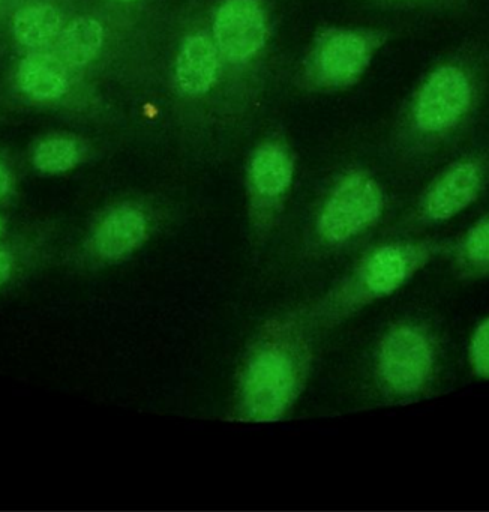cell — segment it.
Instances as JSON below:
<instances>
[{
	"instance_id": "1",
	"label": "cell",
	"mask_w": 489,
	"mask_h": 512,
	"mask_svg": "<svg viewBox=\"0 0 489 512\" xmlns=\"http://www.w3.org/2000/svg\"><path fill=\"white\" fill-rule=\"evenodd\" d=\"M489 124V34L465 38L438 56L408 97L396 131L405 157L441 160Z\"/></svg>"
},
{
	"instance_id": "2",
	"label": "cell",
	"mask_w": 489,
	"mask_h": 512,
	"mask_svg": "<svg viewBox=\"0 0 489 512\" xmlns=\"http://www.w3.org/2000/svg\"><path fill=\"white\" fill-rule=\"evenodd\" d=\"M308 331L297 314L270 319L249 344L236 383V418L269 424L285 418L311 371Z\"/></svg>"
},
{
	"instance_id": "3",
	"label": "cell",
	"mask_w": 489,
	"mask_h": 512,
	"mask_svg": "<svg viewBox=\"0 0 489 512\" xmlns=\"http://www.w3.org/2000/svg\"><path fill=\"white\" fill-rule=\"evenodd\" d=\"M447 247V242L435 239L375 245L321 299L296 314L308 329L336 328L363 308L398 292Z\"/></svg>"
},
{
	"instance_id": "4",
	"label": "cell",
	"mask_w": 489,
	"mask_h": 512,
	"mask_svg": "<svg viewBox=\"0 0 489 512\" xmlns=\"http://www.w3.org/2000/svg\"><path fill=\"white\" fill-rule=\"evenodd\" d=\"M155 212L144 203L125 200L102 209L90 220L77 244L69 248L65 265L72 271L93 272L131 260L159 233Z\"/></svg>"
},
{
	"instance_id": "5",
	"label": "cell",
	"mask_w": 489,
	"mask_h": 512,
	"mask_svg": "<svg viewBox=\"0 0 489 512\" xmlns=\"http://www.w3.org/2000/svg\"><path fill=\"white\" fill-rule=\"evenodd\" d=\"M489 184V130L444 164L423 188L414 220L423 226L446 223L467 211Z\"/></svg>"
},
{
	"instance_id": "6",
	"label": "cell",
	"mask_w": 489,
	"mask_h": 512,
	"mask_svg": "<svg viewBox=\"0 0 489 512\" xmlns=\"http://www.w3.org/2000/svg\"><path fill=\"white\" fill-rule=\"evenodd\" d=\"M386 196L380 182L366 170L345 173L324 200L314 235L324 248H341L360 238L381 220Z\"/></svg>"
},
{
	"instance_id": "7",
	"label": "cell",
	"mask_w": 489,
	"mask_h": 512,
	"mask_svg": "<svg viewBox=\"0 0 489 512\" xmlns=\"http://www.w3.org/2000/svg\"><path fill=\"white\" fill-rule=\"evenodd\" d=\"M434 370V341L425 329L413 323H396L381 337L375 353V376L390 397L419 395L431 382Z\"/></svg>"
},
{
	"instance_id": "8",
	"label": "cell",
	"mask_w": 489,
	"mask_h": 512,
	"mask_svg": "<svg viewBox=\"0 0 489 512\" xmlns=\"http://www.w3.org/2000/svg\"><path fill=\"white\" fill-rule=\"evenodd\" d=\"M381 29H339L324 31L317 38L309 71L318 85L329 89H345L356 85L375 55L389 41Z\"/></svg>"
},
{
	"instance_id": "9",
	"label": "cell",
	"mask_w": 489,
	"mask_h": 512,
	"mask_svg": "<svg viewBox=\"0 0 489 512\" xmlns=\"http://www.w3.org/2000/svg\"><path fill=\"white\" fill-rule=\"evenodd\" d=\"M293 178V160L284 146L266 143L252 155L248 170L249 223L255 247L266 244L272 235Z\"/></svg>"
},
{
	"instance_id": "10",
	"label": "cell",
	"mask_w": 489,
	"mask_h": 512,
	"mask_svg": "<svg viewBox=\"0 0 489 512\" xmlns=\"http://www.w3.org/2000/svg\"><path fill=\"white\" fill-rule=\"evenodd\" d=\"M267 38L266 14L258 0H225L213 19V41L231 62L254 58Z\"/></svg>"
},
{
	"instance_id": "11",
	"label": "cell",
	"mask_w": 489,
	"mask_h": 512,
	"mask_svg": "<svg viewBox=\"0 0 489 512\" xmlns=\"http://www.w3.org/2000/svg\"><path fill=\"white\" fill-rule=\"evenodd\" d=\"M56 230L30 227L0 239V292L20 283L48 259Z\"/></svg>"
},
{
	"instance_id": "12",
	"label": "cell",
	"mask_w": 489,
	"mask_h": 512,
	"mask_svg": "<svg viewBox=\"0 0 489 512\" xmlns=\"http://www.w3.org/2000/svg\"><path fill=\"white\" fill-rule=\"evenodd\" d=\"M219 50L206 34L186 38L176 59L174 76L180 91L186 95H203L216 82Z\"/></svg>"
},
{
	"instance_id": "13",
	"label": "cell",
	"mask_w": 489,
	"mask_h": 512,
	"mask_svg": "<svg viewBox=\"0 0 489 512\" xmlns=\"http://www.w3.org/2000/svg\"><path fill=\"white\" fill-rule=\"evenodd\" d=\"M17 80L21 91L38 101L59 100L69 88L65 65L45 53L26 56L18 67Z\"/></svg>"
},
{
	"instance_id": "14",
	"label": "cell",
	"mask_w": 489,
	"mask_h": 512,
	"mask_svg": "<svg viewBox=\"0 0 489 512\" xmlns=\"http://www.w3.org/2000/svg\"><path fill=\"white\" fill-rule=\"evenodd\" d=\"M453 269L464 280L489 277V214L477 220L453 247Z\"/></svg>"
},
{
	"instance_id": "15",
	"label": "cell",
	"mask_w": 489,
	"mask_h": 512,
	"mask_svg": "<svg viewBox=\"0 0 489 512\" xmlns=\"http://www.w3.org/2000/svg\"><path fill=\"white\" fill-rule=\"evenodd\" d=\"M104 43L101 23L89 17L74 20L60 34L59 50L63 61L72 67H84L92 62Z\"/></svg>"
},
{
	"instance_id": "16",
	"label": "cell",
	"mask_w": 489,
	"mask_h": 512,
	"mask_svg": "<svg viewBox=\"0 0 489 512\" xmlns=\"http://www.w3.org/2000/svg\"><path fill=\"white\" fill-rule=\"evenodd\" d=\"M59 13L50 5H33L14 17V34L18 43L29 49H41L59 37Z\"/></svg>"
},
{
	"instance_id": "17",
	"label": "cell",
	"mask_w": 489,
	"mask_h": 512,
	"mask_svg": "<svg viewBox=\"0 0 489 512\" xmlns=\"http://www.w3.org/2000/svg\"><path fill=\"white\" fill-rule=\"evenodd\" d=\"M81 161V148L68 137H51L36 146L32 164L44 175H63L71 172Z\"/></svg>"
},
{
	"instance_id": "18",
	"label": "cell",
	"mask_w": 489,
	"mask_h": 512,
	"mask_svg": "<svg viewBox=\"0 0 489 512\" xmlns=\"http://www.w3.org/2000/svg\"><path fill=\"white\" fill-rule=\"evenodd\" d=\"M393 2H398L405 7L417 8L438 17H452V19L471 16L477 7V0H393Z\"/></svg>"
},
{
	"instance_id": "19",
	"label": "cell",
	"mask_w": 489,
	"mask_h": 512,
	"mask_svg": "<svg viewBox=\"0 0 489 512\" xmlns=\"http://www.w3.org/2000/svg\"><path fill=\"white\" fill-rule=\"evenodd\" d=\"M468 358L476 376L489 379V317L471 335Z\"/></svg>"
},
{
	"instance_id": "20",
	"label": "cell",
	"mask_w": 489,
	"mask_h": 512,
	"mask_svg": "<svg viewBox=\"0 0 489 512\" xmlns=\"http://www.w3.org/2000/svg\"><path fill=\"white\" fill-rule=\"evenodd\" d=\"M14 193V175L11 169L0 160V206L5 205Z\"/></svg>"
},
{
	"instance_id": "21",
	"label": "cell",
	"mask_w": 489,
	"mask_h": 512,
	"mask_svg": "<svg viewBox=\"0 0 489 512\" xmlns=\"http://www.w3.org/2000/svg\"><path fill=\"white\" fill-rule=\"evenodd\" d=\"M8 235V230H6V223L5 220H3L2 217H0V239L3 238V236Z\"/></svg>"
},
{
	"instance_id": "22",
	"label": "cell",
	"mask_w": 489,
	"mask_h": 512,
	"mask_svg": "<svg viewBox=\"0 0 489 512\" xmlns=\"http://www.w3.org/2000/svg\"><path fill=\"white\" fill-rule=\"evenodd\" d=\"M120 2H134V0H120Z\"/></svg>"
}]
</instances>
